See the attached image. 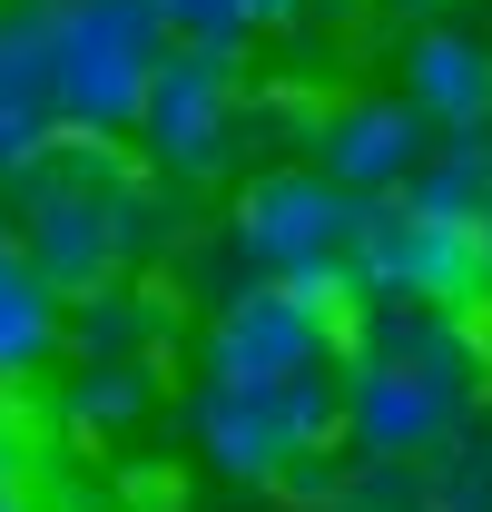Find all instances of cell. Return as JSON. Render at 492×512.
I'll return each instance as SVG.
<instances>
[{"label":"cell","instance_id":"obj_14","mask_svg":"<svg viewBox=\"0 0 492 512\" xmlns=\"http://www.w3.org/2000/svg\"><path fill=\"white\" fill-rule=\"evenodd\" d=\"M0 483H20V424L0 414Z\"/></svg>","mask_w":492,"mask_h":512},{"label":"cell","instance_id":"obj_17","mask_svg":"<svg viewBox=\"0 0 492 512\" xmlns=\"http://www.w3.org/2000/svg\"><path fill=\"white\" fill-rule=\"evenodd\" d=\"M0 512H20V483H0Z\"/></svg>","mask_w":492,"mask_h":512},{"label":"cell","instance_id":"obj_9","mask_svg":"<svg viewBox=\"0 0 492 512\" xmlns=\"http://www.w3.org/2000/svg\"><path fill=\"white\" fill-rule=\"evenodd\" d=\"M60 138V89H50V0L0 20V178L30 168Z\"/></svg>","mask_w":492,"mask_h":512},{"label":"cell","instance_id":"obj_16","mask_svg":"<svg viewBox=\"0 0 492 512\" xmlns=\"http://www.w3.org/2000/svg\"><path fill=\"white\" fill-rule=\"evenodd\" d=\"M10 256H30V247H20V237H10V217H0V266H10Z\"/></svg>","mask_w":492,"mask_h":512},{"label":"cell","instance_id":"obj_7","mask_svg":"<svg viewBox=\"0 0 492 512\" xmlns=\"http://www.w3.org/2000/svg\"><path fill=\"white\" fill-rule=\"evenodd\" d=\"M227 128H237V60L168 40V60H158V79H148V109H138L148 158L178 168V178H197V168H217Z\"/></svg>","mask_w":492,"mask_h":512},{"label":"cell","instance_id":"obj_5","mask_svg":"<svg viewBox=\"0 0 492 512\" xmlns=\"http://www.w3.org/2000/svg\"><path fill=\"white\" fill-rule=\"evenodd\" d=\"M463 424V365L453 355H365L345 384V434L374 463H414Z\"/></svg>","mask_w":492,"mask_h":512},{"label":"cell","instance_id":"obj_12","mask_svg":"<svg viewBox=\"0 0 492 512\" xmlns=\"http://www.w3.org/2000/svg\"><path fill=\"white\" fill-rule=\"evenodd\" d=\"M148 10H158V30L187 40V50H237L246 30H256L246 0H148Z\"/></svg>","mask_w":492,"mask_h":512},{"label":"cell","instance_id":"obj_15","mask_svg":"<svg viewBox=\"0 0 492 512\" xmlns=\"http://www.w3.org/2000/svg\"><path fill=\"white\" fill-rule=\"evenodd\" d=\"M246 10H256V20H296L306 0H246Z\"/></svg>","mask_w":492,"mask_h":512},{"label":"cell","instance_id":"obj_18","mask_svg":"<svg viewBox=\"0 0 492 512\" xmlns=\"http://www.w3.org/2000/svg\"><path fill=\"white\" fill-rule=\"evenodd\" d=\"M404 10H433V0H404Z\"/></svg>","mask_w":492,"mask_h":512},{"label":"cell","instance_id":"obj_19","mask_svg":"<svg viewBox=\"0 0 492 512\" xmlns=\"http://www.w3.org/2000/svg\"><path fill=\"white\" fill-rule=\"evenodd\" d=\"M483 227H492V207H483Z\"/></svg>","mask_w":492,"mask_h":512},{"label":"cell","instance_id":"obj_10","mask_svg":"<svg viewBox=\"0 0 492 512\" xmlns=\"http://www.w3.org/2000/svg\"><path fill=\"white\" fill-rule=\"evenodd\" d=\"M404 99L433 128H483L492 119V40H473V30H424L404 50Z\"/></svg>","mask_w":492,"mask_h":512},{"label":"cell","instance_id":"obj_11","mask_svg":"<svg viewBox=\"0 0 492 512\" xmlns=\"http://www.w3.org/2000/svg\"><path fill=\"white\" fill-rule=\"evenodd\" d=\"M50 345H60V286H50L30 256H10V266H0V384L40 375Z\"/></svg>","mask_w":492,"mask_h":512},{"label":"cell","instance_id":"obj_2","mask_svg":"<svg viewBox=\"0 0 492 512\" xmlns=\"http://www.w3.org/2000/svg\"><path fill=\"white\" fill-rule=\"evenodd\" d=\"M168 60V30L148 0H50V89H60V128H138L148 79Z\"/></svg>","mask_w":492,"mask_h":512},{"label":"cell","instance_id":"obj_3","mask_svg":"<svg viewBox=\"0 0 492 512\" xmlns=\"http://www.w3.org/2000/svg\"><path fill=\"white\" fill-rule=\"evenodd\" d=\"M335 424H345V384H335V365H315V375H276V384L207 375V394H197V444L217 453L227 473H246V483H286V473H306L315 453L335 444Z\"/></svg>","mask_w":492,"mask_h":512},{"label":"cell","instance_id":"obj_6","mask_svg":"<svg viewBox=\"0 0 492 512\" xmlns=\"http://www.w3.org/2000/svg\"><path fill=\"white\" fill-rule=\"evenodd\" d=\"M355 227H365V197L325 168H276L237 197V247L266 266V276H296V266H325V256H355Z\"/></svg>","mask_w":492,"mask_h":512},{"label":"cell","instance_id":"obj_13","mask_svg":"<svg viewBox=\"0 0 492 512\" xmlns=\"http://www.w3.org/2000/svg\"><path fill=\"white\" fill-rule=\"evenodd\" d=\"M138 404H148V375H138V365H119V355L79 384V424H128Z\"/></svg>","mask_w":492,"mask_h":512},{"label":"cell","instance_id":"obj_4","mask_svg":"<svg viewBox=\"0 0 492 512\" xmlns=\"http://www.w3.org/2000/svg\"><path fill=\"white\" fill-rule=\"evenodd\" d=\"M355 266H365L374 296H424V306H453V316H463V306L492 286V227L394 188V197H365Z\"/></svg>","mask_w":492,"mask_h":512},{"label":"cell","instance_id":"obj_1","mask_svg":"<svg viewBox=\"0 0 492 512\" xmlns=\"http://www.w3.org/2000/svg\"><path fill=\"white\" fill-rule=\"evenodd\" d=\"M10 188L30 207L20 247H30V266H40L50 286H99V276H119L128 237H138V188L99 158L89 128H60L30 168H10Z\"/></svg>","mask_w":492,"mask_h":512},{"label":"cell","instance_id":"obj_8","mask_svg":"<svg viewBox=\"0 0 492 512\" xmlns=\"http://www.w3.org/2000/svg\"><path fill=\"white\" fill-rule=\"evenodd\" d=\"M424 109L414 99H345L325 119V178H345L355 197H394L424 168Z\"/></svg>","mask_w":492,"mask_h":512}]
</instances>
